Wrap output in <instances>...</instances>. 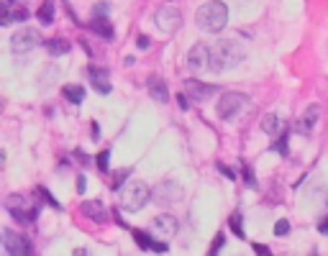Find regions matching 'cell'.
Instances as JSON below:
<instances>
[{
    "label": "cell",
    "mask_w": 328,
    "mask_h": 256,
    "mask_svg": "<svg viewBox=\"0 0 328 256\" xmlns=\"http://www.w3.org/2000/svg\"><path fill=\"white\" fill-rule=\"evenodd\" d=\"M195 21H198V26L203 28V31L218 34V31H223V28H226V23H228V8L223 5L220 0H211V3H205V5L198 8Z\"/></svg>",
    "instance_id": "6da1fadb"
},
{
    "label": "cell",
    "mask_w": 328,
    "mask_h": 256,
    "mask_svg": "<svg viewBox=\"0 0 328 256\" xmlns=\"http://www.w3.org/2000/svg\"><path fill=\"white\" fill-rule=\"evenodd\" d=\"M241 59H244V51L236 47V41H216V47H211V72L231 69Z\"/></svg>",
    "instance_id": "7a4b0ae2"
},
{
    "label": "cell",
    "mask_w": 328,
    "mask_h": 256,
    "mask_svg": "<svg viewBox=\"0 0 328 256\" xmlns=\"http://www.w3.org/2000/svg\"><path fill=\"white\" fill-rule=\"evenodd\" d=\"M149 198H152V190H149L146 182H141V179H131V182H126L121 187V192H118V200H121V207L128 210V213H136V210H141Z\"/></svg>",
    "instance_id": "3957f363"
},
{
    "label": "cell",
    "mask_w": 328,
    "mask_h": 256,
    "mask_svg": "<svg viewBox=\"0 0 328 256\" xmlns=\"http://www.w3.org/2000/svg\"><path fill=\"white\" fill-rule=\"evenodd\" d=\"M5 207L10 210V215L18 223H23V225L34 223L39 218V203L34 198H26V195H10Z\"/></svg>",
    "instance_id": "277c9868"
},
{
    "label": "cell",
    "mask_w": 328,
    "mask_h": 256,
    "mask_svg": "<svg viewBox=\"0 0 328 256\" xmlns=\"http://www.w3.org/2000/svg\"><path fill=\"white\" fill-rule=\"evenodd\" d=\"M249 105V98L244 95V93H223L220 98H218V115L223 118V120H231V118H236V115H241V110Z\"/></svg>",
    "instance_id": "5b68a950"
},
{
    "label": "cell",
    "mask_w": 328,
    "mask_h": 256,
    "mask_svg": "<svg viewBox=\"0 0 328 256\" xmlns=\"http://www.w3.org/2000/svg\"><path fill=\"white\" fill-rule=\"evenodd\" d=\"M0 244H3V249L13 256H28L34 254V244L31 238L23 236V233H13V231H3L0 233Z\"/></svg>",
    "instance_id": "8992f818"
},
{
    "label": "cell",
    "mask_w": 328,
    "mask_h": 256,
    "mask_svg": "<svg viewBox=\"0 0 328 256\" xmlns=\"http://www.w3.org/2000/svg\"><path fill=\"white\" fill-rule=\"evenodd\" d=\"M39 44H41V34L36 28H18V31L10 36V51L13 54H28L31 49H36Z\"/></svg>",
    "instance_id": "52a82bcc"
},
{
    "label": "cell",
    "mask_w": 328,
    "mask_h": 256,
    "mask_svg": "<svg viewBox=\"0 0 328 256\" xmlns=\"http://www.w3.org/2000/svg\"><path fill=\"white\" fill-rule=\"evenodd\" d=\"M154 23L164 34H174V31H180V26H182V13L174 5H162L154 16Z\"/></svg>",
    "instance_id": "ba28073f"
},
{
    "label": "cell",
    "mask_w": 328,
    "mask_h": 256,
    "mask_svg": "<svg viewBox=\"0 0 328 256\" xmlns=\"http://www.w3.org/2000/svg\"><path fill=\"white\" fill-rule=\"evenodd\" d=\"M180 200H182V187L177 185L174 179H164V182H159L154 187V203L169 207V205L180 203Z\"/></svg>",
    "instance_id": "9c48e42d"
},
{
    "label": "cell",
    "mask_w": 328,
    "mask_h": 256,
    "mask_svg": "<svg viewBox=\"0 0 328 256\" xmlns=\"http://www.w3.org/2000/svg\"><path fill=\"white\" fill-rule=\"evenodd\" d=\"M187 67L192 72H211V44L198 41L187 54Z\"/></svg>",
    "instance_id": "30bf717a"
},
{
    "label": "cell",
    "mask_w": 328,
    "mask_h": 256,
    "mask_svg": "<svg viewBox=\"0 0 328 256\" xmlns=\"http://www.w3.org/2000/svg\"><path fill=\"white\" fill-rule=\"evenodd\" d=\"M216 93H218L216 85H205L200 80H185V95H190V100H195V102H205Z\"/></svg>",
    "instance_id": "8fae6325"
},
{
    "label": "cell",
    "mask_w": 328,
    "mask_h": 256,
    "mask_svg": "<svg viewBox=\"0 0 328 256\" xmlns=\"http://www.w3.org/2000/svg\"><path fill=\"white\" fill-rule=\"evenodd\" d=\"M318 118H321V105H308L305 108V113L297 118V133H303V136H310L313 133V128H316V123H318Z\"/></svg>",
    "instance_id": "7c38bea8"
},
{
    "label": "cell",
    "mask_w": 328,
    "mask_h": 256,
    "mask_svg": "<svg viewBox=\"0 0 328 256\" xmlns=\"http://www.w3.org/2000/svg\"><path fill=\"white\" fill-rule=\"evenodd\" d=\"M177 218L174 215H157L154 220H152V231H154V236H159V238H172L174 233H177Z\"/></svg>",
    "instance_id": "4fadbf2b"
},
{
    "label": "cell",
    "mask_w": 328,
    "mask_h": 256,
    "mask_svg": "<svg viewBox=\"0 0 328 256\" xmlns=\"http://www.w3.org/2000/svg\"><path fill=\"white\" fill-rule=\"evenodd\" d=\"M87 77L93 82V90L100 95H110V80H108V69L103 67H87Z\"/></svg>",
    "instance_id": "5bb4252c"
},
{
    "label": "cell",
    "mask_w": 328,
    "mask_h": 256,
    "mask_svg": "<svg viewBox=\"0 0 328 256\" xmlns=\"http://www.w3.org/2000/svg\"><path fill=\"white\" fill-rule=\"evenodd\" d=\"M80 213L85 215V218H90V220H95V223H108V210L103 207L98 200H87V203H82L80 205Z\"/></svg>",
    "instance_id": "9a60e30c"
},
{
    "label": "cell",
    "mask_w": 328,
    "mask_h": 256,
    "mask_svg": "<svg viewBox=\"0 0 328 256\" xmlns=\"http://www.w3.org/2000/svg\"><path fill=\"white\" fill-rule=\"evenodd\" d=\"M149 95H152L157 102H169V87L162 77H152L149 80Z\"/></svg>",
    "instance_id": "2e32d148"
},
{
    "label": "cell",
    "mask_w": 328,
    "mask_h": 256,
    "mask_svg": "<svg viewBox=\"0 0 328 256\" xmlns=\"http://www.w3.org/2000/svg\"><path fill=\"white\" fill-rule=\"evenodd\" d=\"M262 131L264 133H270V136H277V133H282V128H285V120H282L279 115H274V113H270V115H264L262 118Z\"/></svg>",
    "instance_id": "e0dca14e"
},
{
    "label": "cell",
    "mask_w": 328,
    "mask_h": 256,
    "mask_svg": "<svg viewBox=\"0 0 328 256\" xmlns=\"http://www.w3.org/2000/svg\"><path fill=\"white\" fill-rule=\"evenodd\" d=\"M90 28H93V34H100L103 39H113V36H115V28H113V23H110L106 16L93 18V21H90Z\"/></svg>",
    "instance_id": "ac0fdd59"
},
{
    "label": "cell",
    "mask_w": 328,
    "mask_h": 256,
    "mask_svg": "<svg viewBox=\"0 0 328 256\" xmlns=\"http://www.w3.org/2000/svg\"><path fill=\"white\" fill-rule=\"evenodd\" d=\"M131 233H133V238H136V244H139L141 249H152V251H159V254H164V251L169 249L167 244H157V241H152V238H149L144 231H136V228H133Z\"/></svg>",
    "instance_id": "d6986e66"
},
{
    "label": "cell",
    "mask_w": 328,
    "mask_h": 256,
    "mask_svg": "<svg viewBox=\"0 0 328 256\" xmlns=\"http://www.w3.org/2000/svg\"><path fill=\"white\" fill-rule=\"evenodd\" d=\"M47 51H49L52 56H64V54L72 51V44H69L67 39H49V41H47Z\"/></svg>",
    "instance_id": "ffe728a7"
},
{
    "label": "cell",
    "mask_w": 328,
    "mask_h": 256,
    "mask_svg": "<svg viewBox=\"0 0 328 256\" xmlns=\"http://www.w3.org/2000/svg\"><path fill=\"white\" fill-rule=\"evenodd\" d=\"M62 95H64L69 102L80 105V102L85 100V87H82V85H67V87L62 90Z\"/></svg>",
    "instance_id": "44dd1931"
},
{
    "label": "cell",
    "mask_w": 328,
    "mask_h": 256,
    "mask_svg": "<svg viewBox=\"0 0 328 256\" xmlns=\"http://www.w3.org/2000/svg\"><path fill=\"white\" fill-rule=\"evenodd\" d=\"M39 21L44 23V26H49L52 21H54V0H44V3L39 5Z\"/></svg>",
    "instance_id": "7402d4cb"
},
{
    "label": "cell",
    "mask_w": 328,
    "mask_h": 256,
    "mask_svg": "<svg viewBox=\"0 0 328 256\" xmlns=\"http://www.w3.org/2000/svg\"><path fill=\"white\" fill-rule=\"evenodd\" d=\"M228 228L236 233V238H246V231H244V218H241V213H231V218H228Z\"/></svg>",
    "instance_id": "603a6c76"
},
{
    "label": "cell",
    "mask_w": 328,
    "mask_h": 256,
    "mask_svg": "<svg viewBox=\"0 0 328 256\" xmlns=\"http://www.w3.org/2000/svg\"><path fill=\"white\" fill-rule=\"evenodd\" d=\"M8 23H13V18H10V3H8V0H0V26H8Z\"/></svg>",
    "instance_id": "cb8c5ba5"
},
{
    "label": "cell",
    "mask_w": 328,
    "mask_h": 256,
    "mask_svg": "<svg viewBox=\"0 0 328 256\" xmlns=\"http://www.w3.org/2000/svg\"><path fill=\"white\" fill-rule=\"evenodd\" d=\"M287 133H279V139H277V144H274V152H279L282 156H287L290 154V149H287Z\"/></svg>",
    "instance_id": "d4e9b609"
},
{
    "label": "cell",
    "mask_w": 328,
    "mask_h": 256,
    "mask_svg": "<svg viewBox=\"0 0 328 256\" xmlns=\"http://www.w3.org/2000/svg\"><path fill=\"white\" fill-rule=\"evenodd\" d=\"M10 18H13V21H26V18H28V10H26L23 5L10 8Z\"/></svg>",
    "instance_id": "484cf974"
},
{
    "label": "cell",
    "mask_w": 328,
    "mask_h": 256,
    "mask_svg": "<svg viewBox=\"0 0 328 256\" xmlns=\"http://www.w3.org/2000/svg\"><path fill=\"white\" fill-rule=\"evenodd\" d=\"M108 156H110V152L106 149V152H100L98 154V169L100 172H108Z\"/></svg>",
    "instance_id": "4316f807"
},
{
    "label": "cell",
    "mask_w": 328,
    "mask_h": 256,
    "mask_svg": "<svg viewBox=\"0 0 328 256\" xmlns=\"http://www.w3.org/2000/svg\"><path fill=\"white\" fill-rule=\"evenodd\" d=\"M290 233V223L287 220H277L274 223V236H287Z\"/></svg>",
    "instance_id": "83f0119b"
},
{
    "label": "cell",
    "mask_w": 328,
    "mask_h": 256,
    "mask_svg": "<svg viewBox=\"0 0 328 256\" xmlns=\"http://www.w3.org/2000/svg\"><path fill=\"white\" fill-rule=\"evenodd\" d=\"M131 174V169H121V172H113V179H110V182H113V187H121V182H123V179Z\"/></svg>",
    "instance_id": "f1b7e54d"
},
{
    "label": "cell",
    "mask_w": 328,
    "mask_h": 256,
    "mask_svg": "<svg viewBox=\"0 0 328 256\" xmlns=\"http://www.w3.org/2000/svg\"><path fill=\"white\" fill-rule=\"evenodd\" d=\"M39 195H44V200H47L54 210H62V205H59V203H56V200H54V198H52V195H49L47 190H44V187H39Z\"/></svg>",
    "instance_id": "f546056e"
},
{
    "label": "cell",
    "mask_w": 328,
    "mask_h": 256,
    "mask_svg": "<svg viewBox=\"0 0 328 256\" xmlns=\"http://www.w3.org/2000/svg\"><path fill=\"white\" fill-rule=\"evenodd\" d=\"M93 13H95L93 18H100V16H106V13H108V3H98V5L93 8Z\"/></svg>",
    "instance_id": "4dcf8cb0"
},
{
    "label": "cell",
    "mask_w": 328,
    "mask_h": 256,
    "mask_svg": "<svg viewBox=\"0 0 328 256\" xmlns=\"http://www.w3.org/2000/svg\"><path fill=\"white\" fill-rule=\"evenodd\" d=\"M216 167H218V172H223V174H226L228 179H236V172H233V169H228V167H226V164H223V161H218Z\"/></svg>",
    "instance_id": "1f68e13d"
},
{
    "label": "cell",
    "mask_w": 328,
    "mask_h": 256,
    "mask_svg": "<svg viewBox=\"0 0 328 256\" xmlns=\"http://www.w3.org/2000/svg\"><path fill=\"white\" fill-rule=\"evenodd\" d=\"M223 249V233H218L216 236V241H213V246H211V254H218Z\"/></svg>",
    "instance_id": "d6a6232c"
},
{
    "label": "cell",
    "mask_w": 328,
    "mask_h": 256,
    "mask_svg": "<svg viewBox=\"0 0 328 256\" xmlns=\"http://www.w3.org/2000/svg\"><path fill=\"white\" fill-rule=\"evenodd\" d=\"M149 44H152V41H149V36H139L136 47H139V49H149Z\"/></svg>",
    "instance_id": "836d02e7"
},
{
    "label": "cell",
    "mask_w": 328,
    "mask_h": 256,
    "mask_svg": "<svg viewBox=\"0 0 328 256\" xmlns=\"http://www.w3.org/2000/svg\"><path fill=\"white\" fill-rule=\"evenodd\" d=\"M74 159H77L80 164H85V167H87V164H93V161H90V159H87V156H85L82 152H74Z\"/></svg>",
    "instance_id": "e575fe53"
},
{
    "label": "cell",
    "mask_w": 328,
    "mask_h": 256,
    "mask_svg": "<svg viewBox=\"0 0 328 256\" xmlns=\"http://www.w3.org/2000/svg\"><path fill=\"white\" fill-rule=\"evenodd\" d=\"M85 187H87V179L85 177H77V192L85 195Z\"/></svg>",
    "instance_id": "d590c367"
},
{
    "label": "cell",
    "mask_w": 328,
    "mask_h": 256,
    "mask_svg": "<svg viewBox=\"0 0 328 256\" xmlns=\"http://www.w3.org/2000/svg\"><path fill=\"white\" fill-rule=\"evenodd\" d=\"M254 251H257V254H267V256L272 254V251H270V246H264V244H254Z\"/></svg>",
    "instance_id": "8d00e7d4"
},
{
    "label": "cell",
    "mask_w": 328,
    "mask_h": 256,
    "mask_svg": "<svg viewBox=\"0 0 328 256\" xmlns=\"http://www.w3.org/2000/svg\"><path fill=\"white\" fill-rule=\"evenodd\" d=\"M244 177H246V185H254V177H251V169H249V164H244Z\"/></svg>",
    "instance_id": "74e56055"
},
{
    "label": "cell",
    "mask_w": 328,
    "mask_h": 256,
    "mask_svg": "<svg viewBox=\"0 0 328 256\" xmlns=\"http://www.w3.org/2000/svg\"><path fill=\"white\" fill-rule=\"evenodd\" d=\"M177 102H180V108H182V110H185V108H187V105H190L185 95H177Z\"/></svg>",
    "instance_id": "f35d334b"
},
{
    "label": "cell",
    "mask_w": 328,
    "mask_h": 256,
    "mask_svg": "<svg viewBox=\"0 0 328 256\" xmlns=\"http://www.w3.org/2000/svg\"><path fill=\"white\" fill-rule=\"evenodd\" d=\"M90 131H93V139H100V126H98V123H93Z\"/></svg>",
    "instance_id": "ab89813d"
},
{
    "label": "cell",
    "mask_w": 328,
    "mask_h": 256,
    "mask_svg": "<svg viewBox=\"0 0 328 256\" xmlns=\"http://www.w3.org/2000/svg\"><path fill=\"white\" fill-rule=\"evenodd\" d=\"M321 233H326V236H328V220H326V223H321Z\"/></svg>",
    "instance_id": "60d3db41"
},
{
    "label": "cell",
    "mask_w": 328,
    "mask_h": 256,
    "mask_svg": "<svg viewBox=\"0 0 328 256\" xmlns=\"http://www.w3.org/2000/svg\"><path fill=\"white\" fill-rule=\"evenodd\" d=\"M0 113H3V100H0Z\"/></svg>",
    "instance_id": "b9f144b4"
}]
</instances>
